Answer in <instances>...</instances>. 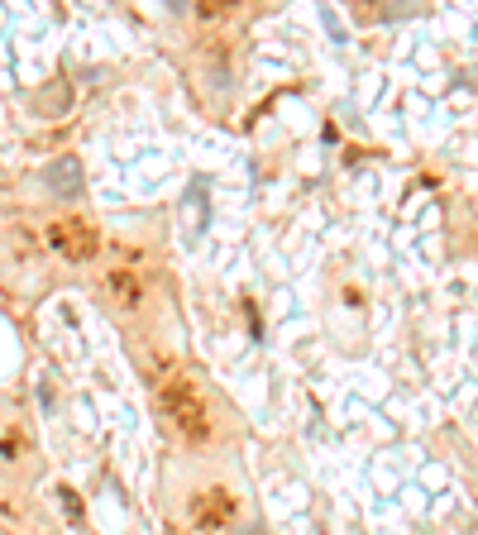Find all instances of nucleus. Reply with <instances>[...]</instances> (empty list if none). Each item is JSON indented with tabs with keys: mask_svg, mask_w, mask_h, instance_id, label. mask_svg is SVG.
Here are the masks:
<instances>
[{
	"mask_svg": "<svg viewBox=\"0 0 478 535\" xmlns=\"http://www.w3.org/2000/svg\"><path fill=\"white\" fill-rule=\"evenodd\" d=\"M44 187L53 196H77L82 192V168H77V158H58V163H48L44 168Z\"/></svg>",
	"mask_w": 478,
	"mask_h": 535,
	"instance_id": "nucleus-1",
	"label": "nucleus"
}]
</instances>
